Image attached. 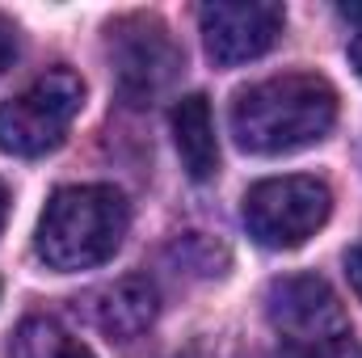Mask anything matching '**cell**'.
I'll return each mask as SVG.
<instances>
[{"label":"cell","instance_id":"cell-1","mask_svg":"<svg viewBox=\"0 0 362 358\" xmlns=\"http://www.w3.org/2000/svg\"><path fill=\"white\" fill-rule=\"evenodd\" d=\"M337 122V89L316 72H286L236 93L232 135L253 156H286L320 144Z\"/></svg>","mask_w":362,"mask_h":358},{"label":"cell","instance_id":"cell-2","mask_svg":"<svg viewBox=\"0 0 362 358\" xmlns=\"http://www.w3.org/2000/svg\"><path fill=\"white\" fill-rule=\"evenodd\" d=\"M131 228V207L114 185H64L51 194L34 249L51 270H93L110 262Z\"/></svg>","mask_w":362,"mask_h":358},{"label":"cell","instance_id":"cell-3","mask_svg":"<svg viewBox=\"0 0 362 358\" xmlns=\"http://www.w3.org/2000/svg\"><path fill=\"white\" fill-rule=\"evenodd\" d=\"M85 105V81L68 68H51L0 105V152L47 156L64 144L72 118Z\"/></svg>","mask_w":362,"mask_h":358},{"label":"cell","instance_id":"cell-4","mask_svg":"<svg viewBox=\"0 0 362 358\" xmlns=\"http://www.w3.org/2000/svg\"><path fill=\"white\" fill-rule=\"evenodd\" d=\"M333 211L329 185L316 178H270L245 194V228L266 249H299L325 228Z\"/></svg>","mask_w":362,"mask_h":358},{"label":"cell","instance_id":"cell-5","mask_svg":"<svg viewBox=\"0 0 362 358\" xmlns=\"http://www.w3.org/2000/svg\"><path fill=\"white\" fill-rule=\"evenodd\" d=\"M114 85L127 105H148L177 81L181 47L156 17H127L110 30Z\"/></svg>","mask_w":362,"mask_h":358},{"label":"cell","instance_id":"cell-6","mask_svg":"<svg viewBox=\"0 0 362 358\" xmlns=\"http://www.w3.org/2000/svg\"><path fill=\"white\" fill-rule=\"evenodd\" d=\"M266 316L274 333L286 346H312L350 337V316L337 299V291L320 274H286L274 278L266 291Z\"/></svg>","mask_w":362,"mask_h":358},{"label":"cell","instance_id":"cell-7","mask_svg":"<svg viewBox=\"0 0 362 358\" xmlns=\"http://www.w3.org/2000/svg\"><path fill=\"white\" fill-rule=\"evenodd\" d=\"M198 25H202L206 55L219 68H236V64L262 59L282 38L286 13L282 4H270V0H215L198 8Z\"/></svg>","mask_w":362,"mask_h":358},{"label":"cell","instance_id":"cell-8","mask_svg":"<svg viewBox=\"0 0 362 358\" xmlns=\"http://www.w3.org/2000/svg\"><path fill=\"white\" fill-rule=\"evenodd\" d=\"M156 312H160V295H156V282L144 274L114 278L110 287H101L93 295V321L114 342H131V337L148 333Z\"/></svg>","mask_w":362,"mask_h":358},{"label":"cell","instance_id":"cell-9","mask_svg":"<svg viewBox=\"0 0 362 358\" xmlns=\"http://www.w3.org/2000/svg\"><path fill=\"white\" fill-rule=\"evenodd\" d=\"M173 139L185 173L194 181H206L219 173V139H215V118L211 101L202 93H189L173 105Z\"/></svg>","mask_w":362,"mask_h":358},{"label":"cell","instance_id":"cell-10","mask_svg":"<svg viewBox=\"0 0 362 358\" xmlns=\"http://www.w3.org/2000/svg\"><path fill=\"white\" fill-rule=\"evenodd\" d=\"M8 358H97V354H93L76 333H68L64 325H55L47 316H30L13 333Z\"/></svg>","mask_w":362,"mask_h":358},{"label":"cell","instance_id":"cell-11","mask_svg":"<svg viewBox=\"0 0 362 358\" xmlns=\"http://www.w3.org/2000/svg\"><path fill=\"white\" fill-rule=\"evenodd\" d=\"M278 358H362V346L354 337H333V342H312V346H282Z\"/></svg>","mask_w":362,"mask_h":358},{"label":"cell","instance_id":"cell-12","mask_svg":"<svg viewBox=\"0 0 362 358\" xmlns=\"http://www.w3.org/2000/svg\"><path fill=\"white\" fill-rule=\"evenodd\" d=\"M13 59H17V30L8 17H0V76L13 68Z\"/></svg>","mask_w":362,"mask_h":358},{"label":"cell","instance_id":"cell-13","mask_svg":"<svg viewBox=\"0 0 362 358\" xmlns=\"http://www.w3.org/2000/svg\"><path fill=\"white\" fill-rule=\"evenodd\" d=\"M346 270H350V287H354V295L362 299V245H354V249H350Z\"/></svg>","mask_w":362,"mask_h":358},{"label":"cell","instance_id":"cell-14","mask_svg":"<svg viewBox=\"0 0 362 358\" xmlns=\"http://www.w3.org/2000/svg\"><path fill=\"white\" fill-rule=\"evenodd\" d=\"M350 64H354V72L362 76V34L354 38V42H350Z\"/></svg>","mask_w":362,"mask_h":358},{"label":"cell","instance_id":"cell-15","mask_svg":"<svg viewBox=\"0 0 362 358\" xmlns=\"http://www.w3.org/2000/svg\"><path fill=\"white\" fill-rule=\"evenodd\" d=\"M337 13H341L346 21H354V25H362V4H341Z\"/></svg>","mask_w":362,"mask_h":358},{"label":"cell","instance_id":"cell-16","mask_svg":"<svg viewBox=\"0 0 362 358\" xmlns=\"http://www.w3.org/2000/svg\"><path fill=\"white\" fill-rule=\"evenodd\" d=\"M4 211H8V190H4V181H0V228H4Z\"/></svg>","mask_w":362,"mask_h":358}]
</instances>
